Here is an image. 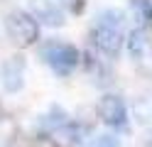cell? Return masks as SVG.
<instances>
[{
	"label": "cell",
	"mask_w": 152,
	"mask_h": 147,
	"mask_svg": "<svg viewBox=\"0 0 152 147\" xmlns=\"http://www.w3.org/2000/svg\"><path fill=\"white\" fill-rule=\"evenodd\" d=\"M91 147H120L118 145V137L115 135H108V132H101L91 140Z\"/></svg>",
	"instance_id": "obj_10"
},
{
	"label": "cell",
	"mask_w": 152,
	"mask_h": 147,
	"mask_svg": "<svg viewBox=\"0 0 152 147\" xmlns=\"http://www.w3.org/2000/svg\"><path fill=\"white\" fill-rule=\"evenodd\" d=\"M25 83V59L22 56H7L0 66V86L7 93H17Z\"/></svg>",
	"instance_id": "obj_5"
},
{
	"label": "cell",
	"mask_w": 152,
	"mask_h": 147,
	"mask_svg": "<svg viewBox=\"0 0 152 147\" xmlns=\"http://www.w3.org/2000/svg\"><path fill=\"white\" fill-rule=\"evenodd\" d=\"M93 44H96L103 54H110L115 56L123 47V27H113L106 22H98L96 20V27H93Z\"/></svg>",
	"instance_id": "obj_4"
},
{
	"label": "cell",
	"mask_w": 152,
	"mask_h": 147,
	"mask_svg": "<svg viewBox=\"0 0 152 147\" xmlns=\"http://www.w3.org/2000/svg\"><path fill=\"white\" fill-rule=\"evenodd\" d=\"M5 29H7V37H10L17 47L32 44L34 39H37V34H39L34 17H30L27 12H12V15H7Z\"/></svg>",
	"instance_id": "obj_2"
},
{
	"label": "cell",
	"mask_w": 152,
	"mask_h": 147,
	"mask_svg": "<svg viewBox=\"0 0 152 147\" xmlns=\"http://www.w3.org/2000/svg\"><path fill=\"white\" fill-rule=\"evenodd\" d=\"M132 10L137 12L140 20H150L152 17V3L150 0H132Z\"/></svg>",
	"instance_id": "obj_11"
},
{
	"label": "cell",
	"mask_w": 152,
	"mask_h": 147,
	"mask_svg": "<svg viewBox=\"0 0 152 147\" xmlns=\"http://www.w3.org/2000/svg\"><path fill=\"white\" fill-rule=\"evenodd\" d=\"M98 118L110 127H125V120H128L125 103L118 96H103L98 103Z\"/></svg>",
	"instance_id": "obj_6"
},
{
	"label": "cell",
	"mask_w": 152,
	"mask_h": 147,
	"mask_svg": "<svg viewBox=\"0 0 152 147\" xmlns=\"http://www.w3.org/2000/svg\"><path fill=\"white\" fill-rule=\"evenodd\" d=\"M39 125L44 127V130L56 132V130H61V127L66 125V113L61 110V108H52V110H49V113H47L42 120H39Z\"/></svg>",
	"instance_id": "obj_8"
},
{
	"label": "cell",
	"mask_w": 152,
	"mask_h": 147,
	"mask_svg": "<svg viewBox=\"0 0 152 147\" xmlns=\"http://www.w3.org/2000/svg\"><path fill=\"white\" fill-rule=\"evenodd\" d=\"M39 147H59V145H54L52 140H42V142H39Z\"/></svg>",
	"instance_id": "obj_12"
},
{
	"label": "cell",
	"mask_w": 152,
	"mask_h": 147,
	"mask_svg": "<svg viewBox=\"0 0 152 147\" xmlns=\"http://www.w3.org/2000/svg\"><path fill=\"white\" fill-rule=\"evenodd\" d=\"M98 22H106V25H113V27H123L125 25V17H123L120 10H103V12L98 15Z\"/></svg>",
	"instance_id": "obj_9"
},
{
	"label": "cell",
	"mask_w": 152,
	"mask_h": 147,
	"mask_svg": "<svg viewBox=\"0 0 152 147\" xmlns=\"http://www.w3.org/2000/svg\"><path fill=\"white\" fill-rule=\"evenodd\" d=\"M128 52L142 66V71L152 74V32L147 27H137V29L130 32V37H128Z\"/></svg>",
	"instance_id": "obj_3"
},
{
	"label": "cell",
	"mask_w": 152,
	"mask_h": 147,
	"mask_svg": "<svg viewBox=\"0 0 152 147\" xmlns=\"http://www.w3.org/2000/svg\"><path fill=\"white\" fill-rule=\"evenodd\" d=\"M30 10H32L34 20H39L47 27H61L64 25L61 7L56 3H52V0H30Z\"/></svg>",
	"instance_id": "obj_7"
},
{
	"label": "cell",
	"mask_w": 152,
	"mask_h": 147,
	"mask_svg": "<svg viewBox=\"0 0 152 147\" xmlns=\"http://www.w3.org/2000/svg\"><path fill=\"white\" fill-rule=\"evenodd\" d=\"M39 56L44 59V64H49L59 76H69L76 69V64H79V52H76V47L66 44V42H56V39L42 44Z\"/></svg>",
	"instance_id": "obj_1"
}]
</instances>
